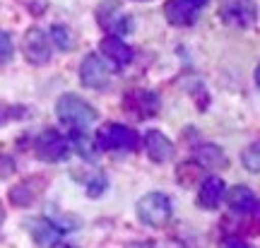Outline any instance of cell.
Instances as JSON below:
<instances>
[{"mask_svg": "<svg viewBox=\"0 0 260 248\" xmlns=\"http://www.w3.org/2000/svg\"><path fill=\"white\" fill-rule=\"evenodd\" d=\"M56 113L70 130H87L96 120V109L77 94H63L56 104Z\"/></svg>", "mask_w": 260, "mask_h": 248, "instance_id": "1", "label": "cell"}, {"mask_svg": "<svg viewBox=\"0 0 260 248\" xmlns=\"http://www.w3.org/2000/svg\"><path fill=\"white\" fill-rule=\"evenodd\" d=\"M135 212H138V220L142 222L145 227L161 229V227H167L169 222H171L174 207H171V200H169L167 195L154 191V193H147L140 198Z\"/></svg>", "mask_w": 260, "mask_h": 248, "instance_id": "2", "label": "cell"}, {"mask_svg": "<svg viewBox=\"0 0 260 248\" xmlns=\"http://www.w3.org/2000/svg\"><path fill=\"white\" fill-rule=\"evenodd\" d=\"M96 145L106 152H135L140 147V138L128 126L106 123L96 130Z\"/></svg>", "mask_w": 260, "mask_h": 248, "instance_id": "3", "label": "cell"}, {"mask_svg": "<svg viewBox=\"0 0 260 248\" xmlns=\"http://www.w3.org/2000/svg\"><path fill=\"white\" fill-rule=\"evenodd\" d=\"M34 152L41 162H48V164H58V162H65L70 157V142L68 138H63L58 130H44L41 135H37L34 140Z\"/></svg>", "mask_w": 260, "mask_h": 248, "instance_id": "4", "label": "cell"}, {"mask_svg": "<svg viewBox=\"0 0 260 248\" xmlns=\"http://www.w3.org/2000/svg\"><path fill=\"white\" fill-rule=\"evenodd\" d=\"M219 17L229 27L248 29L258 19V5H255V0H222Z\"/></svg>", "mask_w": 260, "mask_h": 248, "instance_id": "5", "label": "cell"}, {"mask_svg": "<svg viewBox=\"0 0 260 248\" xmlns=\"http://www.w3.org/2000/svg\"><path fill=\"white\" fill-rule=\"evenodd\" d=\"M80 82L87 89H106L111 84V70H109V65L102 55H84L82 65H80Z\"/></svg>", "mask_w": 260, "mask_h": 248, "instance_id": "6", "label": "cell"}, {"mask_svg": "<svg viewBox=\"0 0 260 248\" xmlns=\"http://www.w3.org/2000/svg\"><path fill=\"white\" fill-rule=\"evenodd\" d=\"M22 53L31 65H46L51 60V37L39 27H31L22 39Z\"/></svg>", "mask_w": 260, "mask_h": 248, "instance_id": "7", "label": "cell"}, {"mask_svg": "<svg viewBox=\"0 0 260 248\" xmlns=\"http://www.w3.org/2000/svg\"><path fill=\"white\" fill-rule=\"evenodd\" d=\"M159 106H161V104H159V97L154 92H149V89H133V92H128L125 99H123V109L140 120L157 116Z\"/></svg>", "mask_w": 260, "mask_h": 248, "instance_id": "8", "label": "cell"}, {"mask_svg": "<svg viewBox=\"0 0 260 248\" xmlns=\"http://www.w3.org/2000/svg\"><path fill=\"white\" fill-rule=\"evenodd\" d=\"M198 12H200V8L195 3H190V0H167V5H164V15H167L169 24H174V27H190V24H195Z\"/></svg>", "mask_w": 260, "mask_h": 248, "instance_id": "9", "label": "cell"}, {"mask_svg": "<svg viewBox=\"0 0 260 248\" xmlns=\"http://www.w3.org/2000/svg\"><path fill=\"white\" fill-rule=\"evenodd\" d=\"M99 22H102V27L111 29V34H116V37H123V34L133 32V17L123 15L116 3H106V5L99 8Z\"/></svg>", "mask_w": 260, "mask_h": 248, "instance_id": "10", "label": "cell"}, {"mask_svg": "<svg viewBox=\"0 0 260 248\" xmlns=\"http://www.w3.org/2000/svg\"><path fill=\"white\" fill-rule=\"evenodd\" d=\"M99 51H102L104 58L111 65H116V68H123V65H128L130 60H133V48H130L121 37H116V34H109L106 39H102Z\"/></svg>", "mask_w": 260, "mask_h": 248, "instance_id": "11", "label": "cell"}, {"mask_svg": "<svg viewBox=\"0 0 260 248\" xmlns=\"http://www.w3.org/2000/svg\"><path fill=\"white\" fill-rule=\"evenodd\" d=\"M145 149H147V157L157 164H164L169 159H174V142L161 133V130H149L145 135Z\"/></svg>", "mask_w": 260, "mask_h": 248, "instance_id": "12", "label": "cell"}, {"mask_svg": "<svg viewBox=\"0 0 260 248\" xmlns=\"http://www.w3.org/2000/svg\"><path fill=\"white\" fill-rule=\"evenodd\" d=\"M224 198H226L229 210L236 212V214H253L255 207H258V198L248 185H234V188L226 191Z\"/></svg>", "mask_w": 260, "mask_h": 248, "instance_id": "13", "label": "cell"}, {"mask_svg": "<svg viewBox=\"0 0 260 248\" xmlns=\"http://www.w3.org/2000/svg\"><path fill=\"white\" fill-rule=\"evenodd\" d=\"M224 195H226V188H224L222 178L219 176H207L203 185H200V191H198V202L205 210H217L219 202L224 200Z\"/></svg>", "mask_w": 260, "mask_h": 248, "instance_id": "14", "label": "cell"}, {"mask_svg": "<svg viewBox=\"0 0 260 248\" xmlns=\"http://www.w3.org/2000/svg\"><path fill=\"white\" fill-rule=\"evenodd\" d=\"M24 224H27L31 239L44 248H53L58 241H60V236H63V231L58 229L56 224H51L46 217H44V220H27Z\"/></svg>", "mask_w": 260, "mask_h": 248, "instance_id": "15", "label": "cell"}, {"mask_svg": "<svg viewBox=\"0 0 260 248\" xmlns=\"http://www.w3.org/2000/svg\"><path fill=\"white\" fill-rule=\"evenodd\" d=\"M195 162L207 169V171H222L229 166V159L224 154V149L219 145H212V142H205L195 149Z\"/></svg>", "mask_w": 260, "mask_h": 248, "instance_id": "16", "label": "cell"}, {"mask_svg": "<svg viewBox=\"0 0 260 248\" xmlns=\"http://www.w3.org/2000/svg\"><path fill=\"white\" fill-rule=\"evenodd\" d=\"M46 220L51 222V224H56L63 234L82 227V220H80V217H75L73 212H65V210H60V207H53V205H46Z\"/></svg>", "mask_w": 260, "mask_h": 248, "instance_id": "17", "label": "cell"}, {"mask_svg": "<svg viewBox=\"0 0 260 248\" xmlns=\"http://www.w3.org/2000/svg\"><path fill=\"white\" fill-rule=\"evenodd\" d=\"M68 142H70V147L80 157H84V159H96V145H94L92 138H89L84 130H73Z\"/></svg>", "mask_w": 260, "mask_h": 248, "instance_id": "18", "label": "cell"}, {"mask_svg": "<svg viewBox=\"0 0 260 248\" xmlns=\"http://www.w3.org/2000/svg\"><path fill=\"white\" fill-rule=\"evenodd\" d=\"M48 37H51V41H53V46L60 48V51H70V48L75 46L73 32H70L68 27H63V24H53L51 32H48Z\"/></svg>", "mask_w": 260, "mask_h": 248, "instance_id": "19", "label": "cell"}, {"mask_svg": "<svg viewBox=\"0 0 260 248\" xmlns=\"http://www.w3.org/2000/svg\"><path fill=\"white\" fill-rule=\"evenodd\" d=\"M34 188H31V183L29 181H24V183H17L12 191H10V200H12V205H19V207H27V205H31L34 202Z\"/></svg>", "mask_w": 260, "mask_h": 248, "instance_id": "20", "label": "cell"}, {"mask_svg": "<svg viewBox=\"0 0 260 248\" xmlns=\"http://www.w3.org/2000/svg\"><path fill=\"white\" fill-rule=\"evenodd\" d=\"M241 162H243V166H246L251 174H260V140L243 149Z\"/></svg>", "mask_w": 260, "mask_h": 248, "instance_id": "21", "label": "cell"}, {"mask_svg": "<svg viewBox=\"0 0 260 248\" xmlns=\"http://www.w3.org/2000/svg\"><path fill=\"white\" fill-rule=\"evenodd\" d=\"M12 53H15V44H12V37H10L8 32H3V29H0V65L10 63Z\"/></svg>", "mask_w": 260, "mask_h": 248, "instance_id": "22", "label": "cell"}, {"mask_svg": "<svg viewBox=\"0 0 260 248\" xmlns=\"http://www.w3.org/2000/svg\"><path fill=\"white\" fill-rule=\"evenodd\" d=\"M104 191H106V176L104 174L92 176V181L87 185V195H89V198H99Z\"/></svg>", "mask_w": 260, "mask_h": 248, "instance_id": "23", "label": "cell"}, {"mask_svg": "<svg viewBox=\"0 0 260 248\" xmlns=\"http://www.w3.org/2000/svg\"><path fill=\"white\" fill-rule=\"evenodd\" d=\"M19 113H24V109H19V106H8V104H0V126H3V123H8V120L22 118Z\"/></svg>", "mask_w": 260, "mask_h": 248, "instance_id": "24", "label": "cell"}, {"mask_svg": "<svg viewBox=\"0 0 260 248\" xmlns=\"http://www.w3.org/2000/svg\"><path fill=\"white\" fill-rule=\"evenodd\" d=\"M222 248H253V246H248V243L241 239H226L222 243Z\"/></svg>", "mask_w": 260, "mask_h": 248, "instance_id": "25", "label": "cell"}, {"mask_svg": "<svg viewBox=\"0 0 260 248\" xmlns=\"http://www.w3.org/2000/svg\"><path fill=\"white\" fill-rule=\"evenodd\" d=\"M128 248H154L152 243H147V241H135V243H130Z\"/></svg>", "mask_w": 260, "mask_h": 248, "instance_id": "26", "label": "cell"}, {"mask_svg": "<svg viewBox=\"0 0 260 248\" xmlns=\"http://www.w3.org/2000/svg\"><path fill=\"white\" fill-rule=\"evenodd\" d=\"M255 84H258V89H260V63H258V68H255Z\"/></svg>", "mask_w": 260, "mask_h": 248, "instance_id": "27", "label": "cell"}, {"mask_svg": "<svg viewBox=\"0 0 260 248\" xmlns=\"http://www.w3.org/2000/svg\"><path fill=\"white\" fill-rule=\"evenodd\" d=\"M190 3H195L198 8H203V5H205V3H207V0H190Z\"/></svg>", "mask_w": 260, "mask_h": 248, "instance_id": "28", "label": "cell"}, {"mask_svg": "<svg viewBox=\"0 0 260 248\" xmlns=\"http://www.w3.org/2000/svg\"><path fill=\"white\" fill-rule=\"evenodd\" d=\"M3 220H5V212H3V207H0V229H3Z\"/></svg>", "mask_w": 260, "mask_h": 248, "instance_id": "29", "label": "cell"}, {"mask_svg": "<svg viewBox=\"0 0 260 248\" xmlns=\"http://www.w3.org/2000/svg\"><path fill=\"white\" fill-rule=\"evenodd\" d=\"M53 248H73V246H65V243H56Z\"/></svg>", "mask_w": 260, "mask_h": 248, "instance_id": "30", "label": "cell"}]
</instances>
